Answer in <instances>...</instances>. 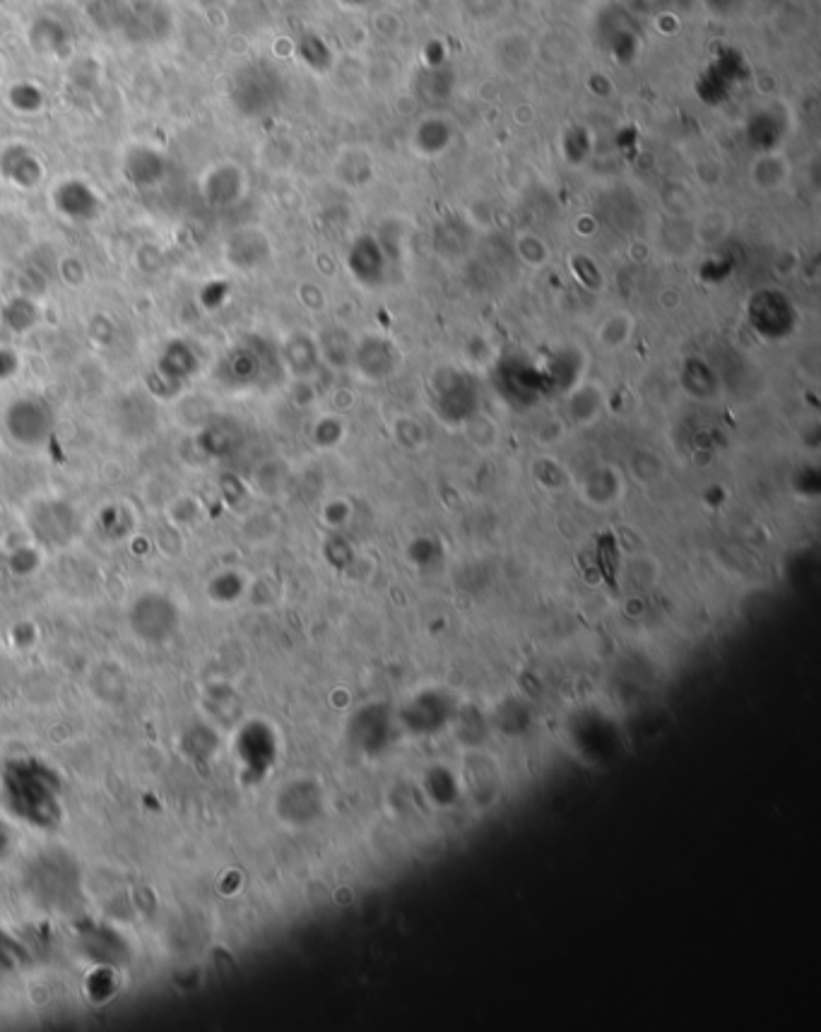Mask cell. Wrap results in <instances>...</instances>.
<instances>
[{
  "label": "cell",
  "mask_w": 821,
  "mask_h": 1032,
  "mask_svg": "<svg viewBox=\"0 0 821 1032\" xmlns=\"http://www.w3.org/2000/svg\"><path fill=\"white\" fill-rule=\"evenodd\" d=\"M5 429L22 446H41L51 436L53 409L37 395L20 397L5 412Z\"/></svg>",
  "instance_id": "obj_1"
},
{
  "label": "cell",
  "mask_w": 821,
  "mask_h": 1032,
  "mask_svg": "<svg viewBox=\"0 0 821 1032\" xmlns=\"http://www.w3.org/2000/svg\"><path fill=\"white\" fill-rule=\"evenodd\" d=\"M0 174L17 188H34L44 179V166L32 150L13 145L0 154Z\"/></svg>",
  "instance_id": "obj_3"
},
{
  "label": "cell",
  "mask_w": 821,
  "mask_h": 1032,
  "mask_svg": "<svg viewBox=\"0 0 821 1032\" xmlns=\"http://www.w3.org/2000/svg\"><path fill=\"white\" fill-rule=\"evenodd\" d=\"M17 369V357L10 349L0 347V381H5L8 376H13Z\"/></svg>",
  "instance_id": "obj_7"
},
{
  "label": "cell",
  "mask_w": 821,
  "mask_h": 1032,
  "mask_svg": "<svg viewBox=\"0 0 821 1032\" xmlns=\"http://www.w3.org/2000/svg\"><path fill=\"white\" fill-rule=\"evenodd\" d=\"M126 174L135 186L155 183L159 181V176H162V159H159V154L150 150H133L128 154Z\"/></svg>",
  "instance_id": "obj_5"
},
{
  "label": "cell",
  "mask_w": 821,
  "mask_h": 1032,
  "mask_svg": "<svg viewBox=\"0 0 821 1032\" xmlns=\"http://www.w3.org/2000/svg\"><path fill=\"white\" fill-rule=\"evenodd\" d=\"M37 318H39L37 306H34L29 299H10L3 308L5 325H10L15 332H25L32 328V325H37Z\"/></svg>",
  "instance_id": "obj_6"
},
{
  "label": "cell",
  "mask_w": 821,
  "mask_h": 1032,
  "mask_svg": "<svg viewBox=\"0 0 821 1032\" xmlns=\"http://www.w3.org/2000/svg\"><path fill=\"white\" fill-rule=\"evenodd\" d=\"M53 205L63 217L75 219V222H90L99 215V195L92 191L87 183L78 179H70L58 183L53 191Z\"/></svg>",
  "instance_id": "obj_2"
},
{
  "label": "cell",
  "mask_w": 821,
  "mask_h": 1032,
  "mask_svg": "<svg viewBox=\"0 0 821 1032\" xmlns=\"http://www.w3.org/2000/svg\"><path fill=\"white\" fill-rule=\"evenodd\" d=\"M193 371H198V357L193 354V349L183 342H174L167 352L162 354L157 361V376L159 381L179 385L188 381Z\"/></svg>",
  "instance_id": "obj_4"
}]
</instances>
